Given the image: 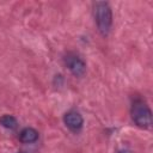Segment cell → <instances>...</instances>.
Returning a JSON list of instances; mask_svg holds the SVG:
<instances>
[{"label":"cell","mask_w":153,"mask_h":153,"mask_svg":"<svg viewBox=\"0 0 153 153\" xmlns=\"http://www.w3.org/2000/svg\"><path fill=\"white\" fill-rule=\"evenodd\" d=\"M63 122L66 127L72 131H79L82 128L84 118L82 116L76 111H68L63 116Z\"/></svg>","instance_id":"4"},{"label":"cell","mask_w":153,"mask_h":153,"mask_svg":"<svg viewBox=\"0 0 153 153\" xmlns=\"http://www.w3.org/2000/svg\"><path fill=\"white\" fill-rule=\"evenodd\" d=\"M19 140L24 143H33L38 140V131L35 128L26 127L19 134Z\"/></svg>","instance_id":"5"},{"label":"cell","mask_w":153,"mask_h":153,"mask_svg":"<svg viewBox=\"0 0 153 153\" xmlns=\"http://www.w3.org/2000/svg\"><path fill=\"white\" fill-rule=\"evenodd\" d=\"M0 126H2L6 129H16L18 126V121L12 115H2L0 117Z\"/></svg>","instance_id":"6"},{"label":"cell","mask_w":153,"mask_h":153,"mask_svg":"<svg viewBox=\"0 0 153 153\" xmlns=\"http://www.w3.org/2000/svg\"><path fill=\"white\" fill-rule=\"evenodd\" d=\"M94 19L99 32L103 36H108L112 25V11L108 2L97 1L94 4Z\"/></svg>","instance_id":"1"},{"label":"cell","mask_w":153,"mask_h":153,"mask_svg":"<svg viewBox=\"0 0 153 153\" xmlns=\"http://www.w3.org/2000/svg\"><path fill=\"white\" fill-rule=\"evenodd\" d=\"M65 63L75 76H82L86 72V63L75 54H68L65 57Z\"/></svg>","instance_id":"3"},{"label":"cell","mask_w":153,"mask_h":153,"mask_svg":"<svg viewBox=\"0 0 153 153\" xmlns=\"http://www.w3.org/2000/svg\"><path fill=\"white\" fill-rule=\"evenodd\" d=\"M18 153H25V152H18Z\"/></svg>","instance_id":"7"},{"label":"cell","mask_w":153,"mask_h":153,"mask_svg":"<svg viewBox=\"0 0 153 153\" xmlns=\"http://www.w3.org/2000/svg\"><path fill=\"white\" fill-rule=\"evenodd\" d=\"M131 118L140 128H149L152 124V111L148 105L140 98L135 99L131 104Z\"/></svg>","instance_id":"2"}]
</instances>
